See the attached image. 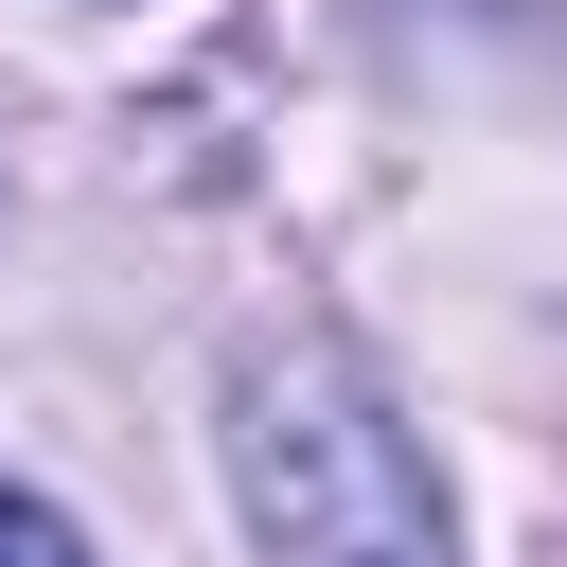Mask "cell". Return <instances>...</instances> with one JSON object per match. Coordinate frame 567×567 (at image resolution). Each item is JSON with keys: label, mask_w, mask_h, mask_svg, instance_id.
<instances>
[{"label": "cell", "mask_w": 567, "mask_h": 567, "mask_svg": "<svg viewBox=\"0 0 567 567\" xmlns=\"http://www.w3.org/2000/svg\"><path fill=\"white\" fill-rule=\"evenodd\" d=\"M0 567H89V532H71L35 478H0Z\"/></svg>", "instance_id": "cell-2"}, {"label": "cell", "mask_w": 567, "mask_h": 567, "mask_svg": "<svg viewBox=\"0 0 567 567\" xmlns=\"http://www.w3.org/2000/svg\"><path fill=\"white\" fill-rule=\"evenodd\" d=\"M213 443H230V514L266 567H461L443 478L337 319H248L213 372Z\"/></svg>", "instance_id": "cell-1"}]
</instances>
